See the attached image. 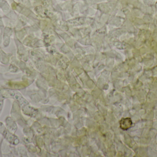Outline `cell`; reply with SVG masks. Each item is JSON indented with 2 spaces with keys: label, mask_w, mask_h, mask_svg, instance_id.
<instances>
[{
  "label": "cell",
  "mask_w": 157,
  "mask_h": 157,
  "mask_svg": "<svg viewBox=\"0 0 157 157\" xmlns=\"http://www.w3.org/2000/svg\"><path fill=\"white\" fill-rule=\"evenodd\" d=\"M120 127L123 130H127L132 127V121L131 118H123L120 121Z\"/></svg>",
  "instance_id": "1"
}]
</instances>
